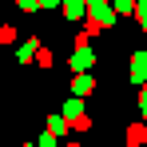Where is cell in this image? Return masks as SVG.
<instances>
[{
	"label": "cell",
	"instance_id": "cell-1",
	"mask_svg": "<svg viewBox=\"0 0 147 147\" xmlns=\"http://www.w3.org/2000/svg\"><path fill=\"white\" fill-rule=\"evenodd\" d=\"M84 40H88V36H80V40H76V56H72V68H76V72H88V68L96 64V52L88 48Z\"/></svg>",
	"mask_w": 147,
	"mask_h": 147
},
{
	"label": "cell",
	"instance_id": "cell-2",
	"mask_svg": "<svg viewBox=\"0 0 147 147\" xmlns=\"http://www.w3.org/2000/svg\"><path fill=\"white\" fill-rule=\"evenodd\" d=\"M143 76H147V52H135L131 56V80L143 84Z\"/></svg>",
	"mask_w": 147,
	"mask_h": 147
},
{
	"label": "cell",
	"instance_id": "cell-3",
	"mask_svg": "<svg viewBox=\"0 0 147 147\" xmlns=\"http://www.w3.org/2000/svg\"><path fill=\"white\" fill-rule=\"evenodd\" d=\"M92 88H96V80H92V76H88V72H80V76H76V80H72V96H88Z\"/></svg>",
	"mask_w": 147,
	"mask_h": 147
},
{
	"label": "cell",
	"instance_id": "cell-4",
	"mask_svg": "<svg viewBox=\"0 0 147 147\" xmlns=\"http://www.w3.org/2000/svg\"><path fill=\"white\" fill-rule=\"evenodd\" d=\"M84 12H88V0H64V16L68 20H80Z\"/></svg>",
	"mask_w": 147,
	"mask_h": 147
},
{
	"label": "cell",
	"instance_id": "cell-5",
	"mask_svg": "<svg viewBox=\"0 0 147 147\" xmlns=\"http://www.w3.org/2000/svg\"><path fill=\"white\" fill-rule=\"evenodd\" d=\"M36 52H40V40H28V44H20V48H16V60L24 64V60H32Z\"/></svg>",
	"mask_w": 147,
	"mask_h": 147
},
{
	"label": "cell",
	"instance_id": "cell-6",
	"mask_svg": "<svg viewBox=\"0 0 147 147\" xmlns=\"http://www.w3.org/2000/svg\"><path fill=\"white\" fill-rule=\"evenodd\" d=\"M135 12V0H115V16H131Z\"/></svg>",
	"mask_w": 147,
	"mask_h": 147
},
{
	"label": "cell",
	"instance_id": "cell-7",
	"mask_svg": "<svg viewBox=\"0 0 147 147\" xmlns=\"http://www.w3.org/2000/svg\"><path fill=\"white\" fill-rule=\"evenodd\" d=\"M48 127H52V135H60V131H68V119H64V115H52Z\"/></svg>",
	"mask_w": 147,
	"mask_h": 147
},
{
	"label": "cell",
	"instance_id": "cell-8",
	"mask_svg": "<svg viewBox=\"0 0 147 147\" xmlns=\"http://www.w3.org/2000/svg\"><path fill=\"white\" fill-rule=\"evenodd\" d=\"M12 40H16V28L4 24V28H0V44H12Z\"/></svg>",
	"mask_w": 147,
	"mask_h": 147
},
{
	"label": "cell",
	"instance_id": "cell-9",
	"mask_svg": "<svg viewBox=\"0 0 147 147\" xmlns=\"http://www.w3.org/2000/svg\"><path fill=\"white\" fill-rule=\"evenodd\" d=\"M135 20L147 28V0H139V8H135Z\"/></svg>",
	"mask_w": 147,
	"mask_h": 147
},
{
	"label": "cell",
	"instance_id": "cell-10",
	"mask_svg": "<svg viewBox=\"0 0 147 147\" xmlns=\"http://www.w3.org/2000/svg\"><path fill=\"white\" fill-rule=\"evenodd\" d=\"M16 8H24V12H32V8H36V0H16Z\"/></svg>",
	"mask_w": 147,
	"mask_h": 147
},
{
	"label": "cell",
	"instance_id": "cell-11",
	"mask_svg": "<svg viewBox=\"0 0 147 147\" xmlns=\"http://www.w3.org/2000/svg\"><path fill=\"white\" fill-rule=\"evenodd\" d=\"M139 107H143V115H147V88L139 92Z\"/></svg>",
	"mask_w": 147,
	"mask_h": 147
},
{
	"label": "cell",
	"instance_id": "cell-12",
	"mask_svg": "<svg viewBox=\"0 0 147 147\" xmlns=\"http://www.w3.org/2000/svg\"><path fill=\"white\" fill-rule=\"evenodd\" d=\"M40 147H56V139H52V135H44V139H40Z\"/></svg>",
	"mask_w": 147,
	"mask_h": 147
},
{
	"label": "cell",
	"instance_id": "cell-13",
	"mask_svg": "<svg viewBox=\"0 0 147 147\" xmlns=\"http://www.w3.org/2000/svg\"><path fill=\"white\" fill-rule=\"evenodd\" d=\"M36 4H44V8H56V4H60V0H36Z\"/></svg>",
	"mask_w": 147,
	"mask_h": 147
},
{
	"label": "cell",
	"instance_id": "cell-14",
	"mask_svg": "<svg viewBox=\"0 0 147 147\" xmlns=\"http://www.w3.org/2000/svg\"><path fill=\"white\" fill-rule=\"evenodd\" d=\"M127 147H135V143H127Z\"/></svg>",
	"mask_w": 147,
	"mask_h": 147
}]
</instances>
